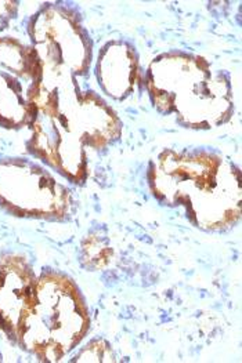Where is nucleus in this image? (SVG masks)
<instances>
[{
	"label": "nucleus",
	"instance_id": "obj_2",
	"mask_svg": "<svg viewBox=\"0 0 242 363\" xmlns=\"http://www.w3.org/2000/svg\"><path fill=\"white\" fill-rule=\"evenodd\" d=\"M147 86L155 106L163 113H175L187 128L211 129L230 118L229 79L199 57L162 55L148 69Z\"/></svg>",
	"mask_w": 242,
	"mask_h": 363
},
{
	"label": "nucleus",
	"instance_id": "obj_3",
	"mask_svg": "<svg viewBox=\"0 0 242 363\" xmlns=\"http://www.w3.org/2000/svg\"><path fill=\"white\" fill-rule=\"evenodd\" d=\"M135 52L123 43H109L99 57V80L114 99L128 96L135 86L137 75Z\"/></svg>",
	"mask_w": 242,
	"mask_h": 363
},
{
	"label": "nucleus",
	"instance_id": "obj_1",
	"mask_svg": "<svg viewBox=\"0 0 242 363\" xmlns=\"http://www.w3.org/2000/svg\"><path fill=\"white\" fill-rule=\"evenodd\" d=\"M151 186L162 202L186 208L199 228H227L241 213L238 170L214 154L163 152L151 170Z\"/></svg>",
	"mask_w": 242,
	"mask_h": 363
}]
</instances>
